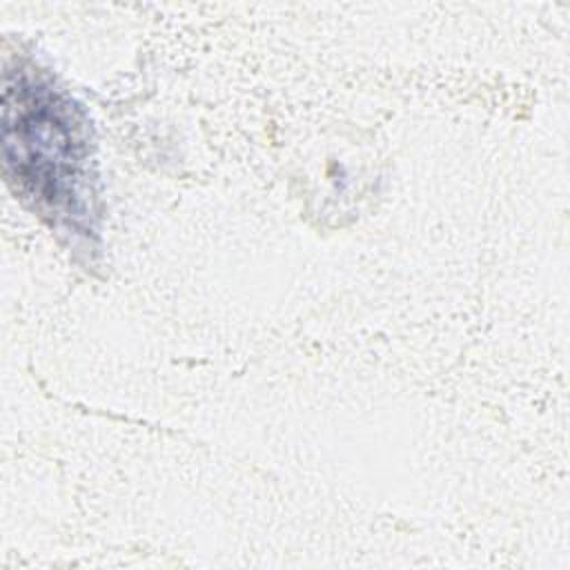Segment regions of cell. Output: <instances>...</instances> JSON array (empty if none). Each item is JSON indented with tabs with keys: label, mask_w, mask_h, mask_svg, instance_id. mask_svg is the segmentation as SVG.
<instances>
[{
	"label": "cell",
	"mask_w": 570,
	"mask_h": 570,
	"mask_svg": "<svg viewBox=\"0 0 570 570\" xmlns=\"http://www.w3.org/2000/svg\"><path fill=\"white\" fill-rule=\"evenodd\" d=\"M2 149L16 194L51 225L76 234L89 232L94 171L85 116L33 67L4 73Z\"/></svg>",
	"instance_id": "obj_1"
}]
</instances>
